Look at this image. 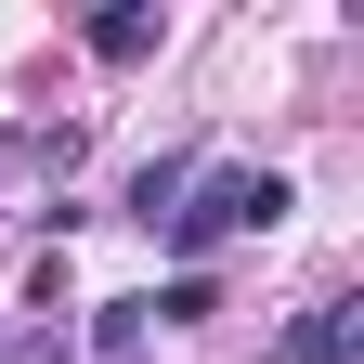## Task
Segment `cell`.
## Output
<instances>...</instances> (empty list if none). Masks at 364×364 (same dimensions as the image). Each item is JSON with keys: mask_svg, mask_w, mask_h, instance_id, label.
<instances>
[{"mask_svg": "<svg viewBox=\"0 0 364 364\" xmlns=\"http://www.w3.org/2000/svg\"><path fill=\"white\" fill-rule=\"evenodd\" d=\"M273 221H287V182H273V169H196V182H182V208L156 221V247H169L182 273H196L208 247H235V235H273Z\"/></svg>", "mask_w": 364, "mask_h": 364, "instance_id": "obj_1", "label": "cell"}, {"mask_svg": "<svg viewBox=\"0 0 364 364\" xmlns=\"http://www.w3.org/2000/svg\"><path fill=\"white\" fill-rule=\"evenodd\" d=\"M351 351H364V299H312L287 326V364H351Z\"/></svg>", "mask_w": 364, "mask_h": 364, "instance_id": "obj_2", "label": "cell"}, {"mask_svg": "<svg viewBox=\"0 0 364 364\" xmlns=\"http://www.w3.org/2000/svg\"><path fill=\"white\" fill-rule=\"evenodd\" d=\"M156 39H169V14H156V0H117V14H91V53H105V65H144Z\"/></svg>", "mask_w": 364, "mask_h": 364, "instance_id": "obj_3", "label": "cell"}, {"mask_svg": "<svg viewBox=\"0 0 364 364\" xmlns=\"http://www.w3.org/2000/svg\"><path fill=\"white\" fill-rule=\"evenodd\" d=\"M144 326H156L144 299H91V364H130V351H144Z\"/></svg>", "mask_w": 364, "mask_h": 364, "instance_id": "obj_4", "label": "cell"}, {"mask_svg": "<svg viewBox=\"0 0 364 364\" xmlns=\"http://www.w3.org/2000/svg\"><path fill=\"white\" fill-rule=\"evenodd\" d=\"M182 182H196V169H182V156H156V169H130V221H144V235H156V221L182 208Z\"/></svg>", "mask_w": 364, "mask_h": 364, "instance_id": "obj_5", "label": "cell"}, {"mask_svg": "<svg viewBox=\"0 0 364 364\" xmlns=\"http://www.w3.org/2000/svg\"><path fill=\"white\" fill-rule=\"evenodd\" d=\"M14 364H78V338H65V326H39V338H14Z\"/></svg>", "mask_w": 364, "mask_h": 364, "instance_id": "obj_6", "label": "cell"}]
</instances>
